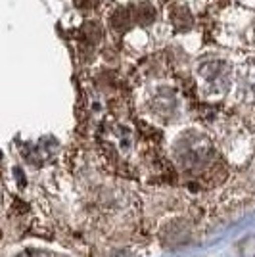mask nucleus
I'll list each match as a JSON object with an SVG mask.
<instances>
[{"label": "nucleus", "instance_id": "obj_1", "mask_svg": "<svg viewBox=\"0 0 255 257\" xmlns=\"http://www.w3.org/2000/svg\"><path fill=\"white\" fill-rule=\"evenodd\" d=\"M16 257H54L50 251H44V249H25L22 253H18Z\"/></svg>", "mask_w": 255, "mask_h": 257}]
</instances>
